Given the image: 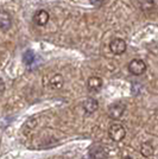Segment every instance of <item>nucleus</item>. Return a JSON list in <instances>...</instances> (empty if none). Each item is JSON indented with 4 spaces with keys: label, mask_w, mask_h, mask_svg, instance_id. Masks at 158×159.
Returning <instances> with one entry per match:
<instances>
[{
    "label": "nucleus",
    "mask_w": 158,
    "mask_h": 159,
    "mask_svg": "<svg viewBox=\"0 0 158 159\" xmlns=\"http://www.w3.org/2000/svg\"><path fill=\"white\" fill-rule=\"evenodd\" d=\"M108 134H109V137H111V139H112L113 141L119 143V141H121V140L125 138L126 129L121 124L115 122V124H112V125H111L109 129H108Z\"/></svg>",
    "instance_id": "f257e3e1"
},
{
    "label": "nucleus",
    "mask_w": 158,
    "mask_h": 159,
    "mask_svg": "<svg viewBox=\"0 0 158 159\" xmlns=\"http://www.w3.org/2000/svg\"><path fill=\"white\" fill-rule=\"evenodd\" d=\"M125 109H126V106L123 102H115V103L111 105L109 108H108V115H109L112 119L118 120L124 115Z\"/></svg>",
    "instance_id": "f03ea898"
},
{
    "label": "nucleus",
    "mask_w": 158,
    "mask_h": 159,
    "mask_svg": "<svg viewBox=\"0 0 158 159\" xmlns=\"http://www.w3.org/2000/svg\"><path fill=\"white\" fill-rule=\"evenodd\" d=\"M128 70L132 75H136V76H139L142 74L145 73L146 70V64H145L144 61L142 60H132L128 64Z\"/></svg>",
    "instance_id": "7ed1b4c3"
},
{
    "label": "nucleus",
    "mask_w": 158,
    "mask_h": 159,
    "mask_svg": "<svg viewBox=\"0 0 158 159\" xmlns=\"http://www.w3.org/2000/svg\"><path fill=\"white\" fill-rule=\"evenodd\" d=\"M89 157H91V159H107L108 158V153L102 145L95 144L89 150Z\"/></svg>",
    "instance_id": "20e7f679"
},
{
    "label": "nucleus",
    "mask_w": 158,
    "mask_h": 159,
    "mask_svg": "<svg viewBox=\"0 0 158 159\" xmlns=\"http://www.w3.org/2000/svg\"><path fill=\"white\" fill-rule=\"evenodd\" d=\"M109 49L112 53L114 55H121L126 51V43L124 39H120V38H115L109 44Z\"/></svg>",
    "instance_id": "39448f33"
},
{
    "label": "nucleus",
    "mask_w": 158,
    "mask_h": 159,
    "mask_svg": "<svg viewBox=\"0 0 158 159\" xmlns=\"http://www.w3.org/2000/svg\"><path fill=\"white\" fill-rule=\"evenodd\" d=\"M49 18H50V16H49V13L46 12L45 10H38L33 16V21L38 26H44L49 21Z\"/></svg>",
    "instance_id": "423d86ee"
},
{
    "label": "nucleus",
    "mask_w": 158,
    "mask_h": 159,
    "mask_svg": "<svg viewBox=\"0 0 158 159\" xmlns=\"http://www.w3.org/2000/svg\"><path fill=\"white\" fill-rule=\"evenodd\" d=\"M87 87H88V89L91 92L96 93V92H99L100 89H101V87H102V80L98 77V76H92L87 81Z\"/></svg>",
    "instance_id": "0eeeda50"
},
{
    "label": "nucleus",
    "mask_w": 158,
    "mask_h": 159,
    "mask_svg": "<svg viewBox=\"0 0 158 159\" xmlns=\"http://www.w3.org/2000/svg\"><path fill=\"white\" fill-rule=\"evenodd\" d=\"M12 25V18L11 16L5 12V11H1L0 12V30L2 31H7Z\"/></svg>",
    "instance_id": "6e6552de"
},
{
    "label": "nucleus",
    "mask_w": 158,
    "mask_h": 159,
    "mask_svg": "<svg viewBox=\"0 0 158 159\" xmlns=\"http://www.w3.org/2000/svg\"><path fill=\"white\" fill-rule=\"evenodd\" d=\"M63 83H64L63 76L59 74H55L49 80V86L51 89H61L63 87Z\"/></svg>",
    "instance_id": "1a4fd4ad"
},
{
    "label": "nucleus",
    "mask_w": 158,
    "mask_h": 159,
    "mask_svg": "<svg viewBox=\"0 0 158 159\" xmlns=\"http://www.w3.org/2000/svg\"><path fill=\"white\" fill-rule=\"evenodd\" d=\"M82 106H83V109L86 111V113L92 114V113H94L99 108V103H98V101L95 99L89 98V99H86L83 101V105Z\"/></svg>",
    "instance_id": "9d476101"
},
{
    "label": "nucleus",
    "mask_w": 158,
    "mask_h": 159,
    "mask_svg": "<svg viewBox=\"0 0 158 159\" xmlns=\"http://www.w3.org/2000/svg\"><path fill=\"white\" fill-rule=\"evenodd\" d=\"M140 153L146 158L152 157L155 154V146L152 145V143H150V141H145L140 146Z\"/></svg>",
    "instance_id": "9b49d317"
},
{
    "label": "nucleus",
    "mask_w": 158,
    "mask_h": 159,
    "mask_svg": "<svg viewBox=\"0 0 158 159\" xmlns=\"http://www.w3.org/2000/svg\"><path fill=\"white\" fill-rule=\"evenodd\" d=\"M139 6L143 11H151L155 7L156 0H138Z\"/></svg>",
    "instance_id": "f8f14e48"
},
{
    "label": "nucleus",
    "mask_w": 158,
    "mask_h": 159,
    "mask_svg": "<svg viewBox=\"0 0 158 159\" xmlns=\"http://www.w3.org/2000/svg\"><path fill=\"white\" fill-rule=\"evenodd\" d=\"M37 125V119H35V118H32V119L27 120V122L24 125V133H29L30 131H32V129H35V126Z\"/></svg>",
    "instance_id": "ddd939ff"
},
{
    "label": "nucleus",
    "mask_w": 158,
    "mask_h": 159,
    "mask_svg": "<svg viewBox=\"0 0 158 159\" xmlns=\"http://www.w3.org/2000/svg\"><path fill=\"white\" fill-rule=\"evenodd\" d=\"M23 60H24L25 64H32L35 62V53H33V51L27 50L26 52L24 53V56H23Z\"/></svg>",
    "instance_id": "4468645a"
},
{
    "label": "nucleus",
    "mask_w": 158,
    "mask_h": 159,
    "mask_svg": "<svg viewBox=\"0 0 158 159\" xmlns=\"http://www.w3.org/2000/svg\"><path fill=\"white\" fill-rule=\"evenodd\" d=\"M104 1L105 0H91V2H92L93 5H95V6H101L104 4Z\"/></svg>",
    "instance_id": "2eb2a0df"
},
{
    "label": "nucleus",
    "mask_w": 158,
    "mask_h": 159,
    "mask_svg": "<svg viewBox=\"0 0 158 159\" xmlns=\"http://www.w3.org/2000/svg\"><path fill=\"white\" fill-rule=\"evenodd\" d=\"M5 90V83H4V81L0 79V93H2Z\"/></svg>",
    "instance_id": "dca6fc26"
},
{
    "label": "nucleus",
    "mask_w": 158,
    "mask_h": 159,
    "mask_svg": "<svg viewBox=\"0 0 158 159\" xmlns=\"http://www.w3.org/2000/svg\"><path fill=\"white\" fill-rule=\"evenodd\" d=\"M123 159H132L131 157H125V158H123Z\"/></svg>",
    "instance_id": "f3484780"
}]
</instances>
